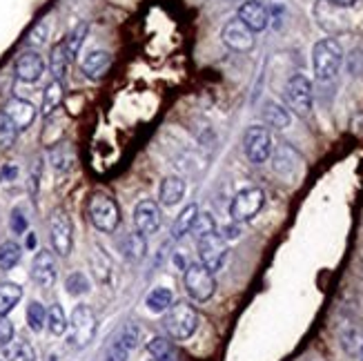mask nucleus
Here are the masks:
<instances>
[{
	"label": "nucleus",
	"mask_w": 363,
	"mask_h": 361,
	"mask_svg": "<svg viewBox=\"0 0 363 361\" xmlns=\"http://www.w3.org/2000/svg\"><path fill=\"white\" fill-rule=\"evenodd\" d=\"M18 177V167L16 165H5L3 172H0V181H13Z\"/></svg>",
	"instance_id": "44"
},
{
	"label": "nucleus",
	"mask_w": 363,
	"mask_h": 361,
	"mask_svg": "<svg viewBox=\"0 0 363 361\" xmlns=\"http://www.w3.org/2000/svg\"><path fill=\"white\" fill-rule=\"evenodd\" d=\"M23 257V248L16 243V241H5V243H0V270H11L18 265Z\"/></svg>",
	"instance_id": "31"
},
{
	"label": "nucleus",
	"mask_w": 363,
	"mask_h": 361,
	"mask_svg": "<svg viewBox=\"0 0 363 361\" xmlns=\"http://www.w3.org/2000/svg\"><path fill=\"white\" fill-rule=\"evenodd\" d=\"M9 226H11V232L13 234H25L27 230V218L21 210H13L11 212V218H9Z\"/></svg>",
	"instance_id": "41"
},
{
	"label": "nucleus",
	"mask_w": 363,
	"mask_h": 361,
	"mask_svg": "<svg viewBox=\"0 0 363 361\" xmlns=\"http://www.w3.org/2000/svg\"><path fill=\"white\" fill-rule=\"evenodd\" d=\"M50 361H56V357H50Z\"/></svg>",
	"instance_id": "47"
},
{
	"label": "nucleus",
	"mask_w": 363,
	"mask_h": 361,
	"mask_svg": "<svg viewBox=\"0 0 363 361\" xmlns=\"http://www.w3.org/2000/svg\"><path fill=\"white\" fill-rule=\"evenodd\" d=\"M314 18H317L321 29H325L333 36L343 34L350 27V18L345 13V7H339L333 0H317L314 3Z\"/></svg>",
	"instance_id": "9"
},
{
	"label": "nucleus",
	"mask_w": 363,
	"mask_h": 361,
	"mask_svg": "<svg viewBox=\"0 0 363 361\" xmlns=\"http://www.w3.org/2000/svg\"><path fill=\"white\" fill-rule=\"evenodd\" d=\"M47 34H50V25H47V23H38L34 29H31V34H29V38H27V45H31V47H40V45H45Z\"/></svg>",
	"instance_id": "39"
},
{
	"label": "nucleus",
	"mask_w": 363,
	"mask_h": 361,
	"mask_svg": "<svg viewBox=\"0 0 363 361\" xmlns=\"http://www.w3.org/2000/svg\"><path fill=\"white\" fill-rule=\"evenodd\" d=\"M69 54L65 50V43H58L52 47V54H50V72L54 76V81H62L67 74V67H69Z\"/></svg>",
	"instance_id": "28"
},
{
	"label": "nucleus",
	"mask_w": 363,
	"mask_h": 361,
	"mask_svg": "<svg viewBox=\"0 0 363 361\" xmlns=\"http://www.w3.org/2000/svg\"><path fill=\"white\" fill-rule=\"evenodd\" d=\"M283 96H286L288 109H292V112L298 116H308L310 109H312V83H310V78H306L303 74H294L288 81Z\"/></svg>",
	"instance_id": "10"
},
{
	"label": "nucleus",
	"mask_w": 363,
	"mask_h": 361,
	"mask_svg": "<svg viewBox=\"0 0 363 361\" xmlns=\"http://www.w3.org/2000/svg\"><path fill=\"white\" fill-rule=\"evenodd\" d=\"M161 223H163V214L154 201H140L134 208V226L140 234L147 237V234L159 232Z\"/></svg>",
	"instance_id": "17"
},
{
	"label": "nucleus",
	"mask_w": 363,
	"mask_h": 361,
	"mask_svg": "<svg viewBox=\"0 0 363 361\" xmlns=\"http://www.w3.org/2000/svg\"><path fill=\"white\" fill-rule=\"evenodd\" d=\"M236 18L247 25L255 34H259V31L270 25V9L261 0H245V3H241L239 11H236Z\"/></svg>",
	"instance_id": "15"
},
{
	"label": "nucleus",
	"mask_w": 363,
	"mask_h": 361,
	"mask_svg": "<svg viewBox=\"0 0 363 361\" xmlns=\"http://www.w3.org/2000/svg\"><path fill=\"white\" fill-rule=\"evenodd\" d=\"M261 116H263V123L267 125V128H272V130H286V128H290V123H292L290 109L274 103V101H267L263 105Z\"/></svg>",
	"instance_id": "22"
},
{
	"label": "nucleus",
	"mask_w": 363,
	"mask_h": 361,
	"mask_svg": "<svg viewBox=\"0 0 363 361\" xmlns=\"http://www.w3.org/2000/svg\"><path fill=\"white\" fill-rule=\"evenodd\" d=\"M343 65V47L337 38H321L312 47V70L319 83L335 81Z\"/></svg>",
	"instance_id": "1"
},
{
	"label": "nucleus",
	"mask_w": 363,
	"mask_h": 361,
	"mask_svg": "<svg viewBox=\"0 0 363 361\" xmlns=\"http://www.w3.org/2000/svg\"><path fill=\"white\" fill-rule=\"evenodd\" d=\"M13 72H16V76H18L23 83H36L38 78L45 74V60L34 50L23 52L18 58H16V62H13Z\"/></svg>",
	"instance_id": "18"
},
{
	"label": "nucleus",
	"mask_w": 363,
	"mask_h": 361,
	"mask_svg": "<svg viewBox=\"0 0 363 361\" xmlns=\"http://www.w3.org/2000/svg\"><path fill=\"white\" fill-rule=\"evenodd\" d=\"M13 339V326L7 317L0 315V350H5Z\"/></svg>",
	"instance_id": "40"
},
{
	"label": "nucleus",
	"mask_w": 363,
	"mask_h": 361,
	"mask_svg": "<svg viewBox=\"0 0 363 361\" xmlns=\"http://www.w3.org/2000/svg\"><path fill=\"white\" fill-rule=\"evenodd\" d=\"M27 323H29V328H31L34 333H40V331H43L45 323H47V310H45L43 304L31 301V304L27 306Z\"/></svg>",
	"instance_id": "36"
},
{
	"label": "nucleus",
	"mask_w": 363,
	"mask_h": 361,
	"mask_svg": "<svg viewBox=\"0 0 363 361\" xmlns=\"http://www.w3.org/2000/svg\"><path fill=\"white\" fill-rule=\"evenodd\" d=\"M167 315L163 319L165 331L172 339H189L199 328V312L194 306H189L187 301H177L172 304L167 310Z\"/></svg>",
	"instance_id": "2"
},
{
	"label": "nucleus",
	"mask_w": 363,
	"mask_h": 361,
	"mask_svg": "<svg viewBox=\"0 0 363 361\" xmlns=\"http://www.w3.org/2000/svg\"><path fill=\"white\" fill-rule=\"evenodd\" d=\"M21 299H23V288L18 284H11V281H3L0 284V315L7 317L18 306Z\"/></svg>",
	"instance_id": "26"
},
{
	"label": "nucleus",
	"mask_w": 363,
	"mask_h": 361,
	"mask_svg": "<svg viewBox=\"0 0 363 361\" xmlns=\"http://www.w3.org/2000/svg\"><path fill=\"white\" fill-rule=\"evenodd\" d=\"M56 259L50 250H38L34 261H31V279L36 281L40 288H52L56 284Z\"/></svg>",
	"instance_id": "16"
},
{
	"label": "nucleus",
	"mask_w": 363,
	"mask_h": 361,
	"mask_svg": "<svg viewBox=\"0 0 363 361\" xmlns=\"http://www.w3.org/2000/svg\"><path fill=\"white\" fill-rule=\"evenodd\" d=\"M243 150L245 156L250 159V163L261 165L272 156L274 143H272V134L263 125H252L247 128L245 136H243Z\"/></svg>",
	"instance_id": "8"
},
{
	"label": "nucleus",
	"mask_w": 363,
	"mask_h": 361,
	"mask_svg": "<svg viewBox=\"0 0 363 361\" xmlns=\"http://www.w3.org/2000/svg\"><path fill=\"white\" fill-rule=\"evenodd\" d=\"M0 361H5V359H0Z\"/></svg>",
	"instance_id": "50"
},
{
	"label": "nucleus",
	"mask_w": 363,
	"mask_h": 361,
	"mask_svg": "<svg viewBox=\"0 0 363 361\" xmlns=\"http://www.w3.org/2000/svg\"><path fill=\"white\" fill-rule=\"evenodd\" d=\"M65 288L69 294L78 296V294H87L89 292V279L83 272H72L65 281Z\"/></svg>",
	"instance_id": "38"
},
{
	"label": "nucleus",
	"mask_w": 363,
	"mask_h": 361,
	"mask_svg": "<svg viewBox=\"0 0 363 361\" xmlns=\"http://www.w3.org/2000/svg\"><path fill=\"white\" fill-rule=\"evenodd\" d=\"M138 337H140L138 326L125 323L121 328V333L116 335V339L109 343V348L105 352V361H128L130 352L138 346Z\"/></svg>",
	"instance_id": "14"
},
{
	"label": "nucleus",
	"mask_w": 363,
	"mask_h": 361,
	"mask_svg": "<svg viewBox=\"0 0 363 361\" xmlns=\"http://www.w3.org/2000/svg\"><path fill=\"white\" fill-rule=\"evenodd\" d=\"M147 352L156 359V361H179L181 352L179 348L165 337H152L147 341Z\"/></svg>",
	"instance_id": "24"
},
{
	"label": "nucleus",
	"mask_w": 363,
	"mask_h": 361,
	"mask_svg": "<svg viewBox=\"0 0 363 361\" xmlns=\"http://www.w3.org/2000/svg\"><path fill=\"white\" fill-rule=\"evenodd\" d=\"M87 214H89L91 226L96 228L99 232L112 234L121 226V208H118V203L112 196H107V194H101V192L94 194L89 199Z\"/></svg>",
	"instance_id": "3"
},
{
	"label": "nucleus",
	"mask_w": 363,
	"mask_h": 361,
	"mask_svg": "<svg viewBox=\"0 0 363 361\" xmlns=\"http://www.w3.org/2000/svg\"><path fill=\"white\" fill-rule=\"evenodd\" d=\"M199 216V206H194V203H189V206H185L181 210V214L177 216L174 226H172V239H183L185 234H189V230H192L194 221Z\"/></svg>",
	"instance_id": "27"
},
{
	"label": "nucleus",
	"mask_w": 363,
	"mask_h": 361,
	"mask_svg": "<svg viewBox=\"0 0 363 361\" xmlns=\"http://www.w3.org/2000/svg\"><path fill=\"white\" fill-rule=\"evenodd\" d=\"M16 136H18V128L5 112H0V148H11L16 143Z\"/></svg>",
	"instance_id": "37"
},
{
	"label": "nucleus",
	"mask_w": 363,
	"mask_h": 361,
	"mask_svg": "<svg viewBox=\"0 0 363 361\" xmlns=\"http://www.w3.org/2000/svg\"><path fill=\"white\" fill-rule=\"evenodd\" d=\"M40 174H43V161L38 159V161L34 163V170H31V174H29V190H31V194H36V192H38Z\"/></svg>",
	"instance_id": "42"
},
{
	"label": "nucleus",
	"mask_w": 363,
	"mask_h": 361,
	"mask_svg": "<svg viewBox=\"0 0 363 361\" xmlns=\"http://www.w3.org/2000/svg\"><path fill=\"white\" fill-rule=\"evenodd\" d=\"M183 284L187 294L192 296L194 301H210L214 292H216V279L214 272H210L205 265L201 263H189L185 268V277H183Z\"/></svg>",
	"instance_id": "4"
},
{
	"label": "nucleus",
	"mask_w": 363,
	"mask_h": 361,
	"mask_svg": "<svg viewBox=\"0 0 363 361\" xmlns=\"http://www.w3.org/2000/svg\"><path fill=\"white\" fill-rule=\"evenodd\" d=\"M145 306L152 310V312H165L169 306H172V290L167 288H154L150 294H147V299H145Z\"/></svg>",
	"instance_id": "34"
},
{
	"label": "nucleus",
	"mask_w": 363,
	"mask_h": 361,
	"mask_svg": "<svg viewBox=\"0 0 363 361\" xmlns=\"http://www.w3.org/2000/svg\"><path fill=\"white\" fill-rule=\"evenodd\" d=\"M265 206V192L261 187H245V190L236 192L230 203V216L234 223L252 221Z\"/></svg>",
	"instance_id": "5"
},
{
	"label": "nucleus",
	"mask_w": 363,
	"mask_h": 361,
	"mask_svg": "<svg viewBox=\"0 0 363 361\" xmlns=\"http://www.w3.org/2000/svg\"><path fill=\"white\" fill-rule=\"evenodd\" d=\"M36 245V237H34V234H29V237H27V248H34Z\"/></svg>",
	"instance_id": "46"
},
{
	"label": "nucleus",
	"mask_w": 363,
	"mask_h": 361,
	"mask_svg": "<svg viewBox=\"0 0 363 361\" xmlns=\"http://www.w3.org/2000/svg\"><path fill=\"white\" fill-rule=\"evenodd\" d=\"M47 331H50L54 337H60L67 333V326H69V319L65 317V310H62L58 304H54L50 310H47Z\"/></svg>",
	"instance_id": "30"
},
{
	"label": "nucleus",
	"mask_w": 363,
	"mask_h": 361,
	"mask_svg": "<svg viewBox=\"0 0 363 361\" xmlns=\"http://www.w3.org/2000/svg\"><path fill=\"white\" fill-rule=\"evenodd\" d=\"M50 239H52V248L58 257H69L72 248H74V226L69 214L56 208L50 216Z\"/></svg>",
	"instance_id": "7"
},
{
	"label": "nucleus",
	"mask_w": 363,
	"mask_h": 361,
	"mask_svg": "<svg viewBox=\"0 0 363 361\" xmlns=\"http://www.w3.org/2000/svg\"><path fill=\"white\" fill-rule=\"evenodd\" d=\"M81 67L87 78H91V81H101V78L109 72V67H112V56H109V52L94 50L83 58Z\"/></svg>",
	"instance_id": "21"
},
{
	"label": "nucleus",
	"mask_w": 363,
	"mask_h": 361,
	"mask_svg": "<svg viewBox=\"0 0 363 361\" xmlns=\"http://www.w3.org/2000/svg\"><path fill=\"white\" fill-rule=\"evenodd\" d=\"M150 361H156V359H150Z\"/></svg>",
	"instance_id": "49"
},
{
	"label": "nucleus",
	"mask_w": 363,
	"mask_h": 361,
	"mask_svg": "<svg viewBox=\"0 0 363 361\" xmlns=\"http://www.w3.org/2000/svg\"><path fill=\"white\" fill-rule=\"evenodd\" d=\"M196 243H199V263L205 265L210 272L220 270V265L225 263L228 257V241L220 237L218 230L199 239Z\"/></svg>",
	"instance_id": "11"
},
{
	"label": "nucleus",
	"mask_w": 363,
	"mask_h": 361,
	"mask_svg": "<svg viewBox=\"0 0 363 361\" xmlns=\"http://www.w3.org/2000/svg\"><path fill=\"white\" fill-rule=\"evenodd\" d=\"M7 361H36V350L29 341H11L5 348Z\"/></svg>",
	"instance_id": "32"
},
{
	"label": "nucleus",
	"mask_w": 363,
	"mask_h": 361,
	"mask_svg": "<svg viewBox=\"0 0 363 361\" xmlns=\"http://www.w3.org/2000/svg\"><path fill=\"white\" fill-rule=\"evenodd\" d=\"M220 40H223V45L230 47L232 52H250L257 43L255 31L247 25H243L239 18H232L225 23L223 31H220Z\"/></svg>",
	"instance_id": "13"
},
{
	"label": "nucleus",
	"mask_w": 363,
	"mask_h": 361,
	"mask_svg": "<svg viewBox=\"0 0 363 361\" xmlns=\"http://www.w3.org/2000/svg\"><path fill=\"white\" fill-rule=\"evenodd\" d=\"M212 232H216V221H214V216H212L210 212H199V216H196V221H194L192 230H189V234H192V237L199 241V239L208 237V234H212Z\"/></svg>",
	"instance_id": "35"
},
{
	"label": "nucleus",
	"mask_w": 363,
	"mask_h": 361,
	"mask_svg": "<svg viewBox=\"0 0 363 361\" xmlns=\"http://www.w3.org/2000/svg\"><path fill=\"white\" fill-rule=\"evenodd\" d=\"M218 234H220V237H223L225 241H234V239H239L241 228H239V223H230V226H225L223 230H220Z\"/></svg>",
	"instance_id": "43"
},
{
	"label": "nucleus",
	"mask_w": 363,
	"mask_h": 361,
	"mask_svg": "<svg viewBox=\"0 0 363 361\" xmlns=\"http://www.w3.org/2000/svg\"><path fill=\"white\" fill-rule=\"evenodd\" d=\"M87 31H89V25H87V23H78V25L69 31V34H67V38L62 40V43H65V50H67L69 58H74L78 52H81V47H83V43H85Z\"/></svg>",
	"instance_id": "33"
},
{
	"label": "nucleus",
	"mask_w": 363,
	"mask_h": 361,
	"mask_svg": "<svg viewBox=\"0 0 363 361\" xmlns=\"http://www.w3.org/2000/svg\"><path fill=\"white\" fill-rule=\"evenodd\" d=\"M185 196V181L181 177H165L159 190V201L163 206L172 208Z\"/></svg>",
	"instance_id": "23"
},
{
	"label": "nucleus",
	"mask_w": 363,
	"mask_h": 361,
	"mask_svg": "<svg viewBox=\"0 0 363 361\" xmlns=\"http://www.w3.org/2000/svg\"><path fill=\"white\" fill-rule=\"evenodd\" d=\"M361 361H363V355H361Z\"/></svg>",
	"instance_id": "48"
},
{
	"label": "nucleus",
	"mask_w": 363,
	"mask_h": 361,
	"mask_svg": "<svg viewBox=\"0 0 363 361\" xmlns=\"http://www.w3.org/2000/svg\"><path fill=\"white\" fill-rule=\"evenodd\" d=\"M69 343L74 348H85L96 335V315L89 306H76L69 317Z\"/></svg>",
	"instance_id": "6"
},
{
	"label": "nucleus",
	"mask_w": 363,
	"mask_h": 361,
	"mask_svg": "<svg viewBox=\"0 0 363 361\" xmlns=\"http://www.w3.org/2000/svg\"><path fill=\"white\" fill-rule=\"evenodd\" d=\"M272 170L274 174H279L286 181H296L303 172V159L298 156V152L294 148H290L288 143L279 145L277 150H272Z\"/></svg>",
	"instance_id": "12"
},
{
	"label": "nucleus",
	"mask_w": 363,
	"mask_h": 361,
	"mask_svg": "<svg viewBox=\"0 0 363 361\" xmlns=\"http://www.w3.org/2000/svg\"><path fill=\"white\" fill-rule=\"evenodd\" d=\"M339 341H341V348L350 357H361L363 355V326L354 321H343L339 328Z\"/></svg>",
	"instance_id": "19"
},
{
	"label": "nucleus",
	"mask_w": 363,
	"mask_h": 361,
	"mask_svg": "<svg viewBox=\"0 0 363 361\" xmlns=\"http://www.w3.org/2000/svg\"><path fill=\"white\" fill-rule=\"evenodd\" d=\"M333 3H337L339 7H345V9H348V7H352V5L357 3V0H333Z\"/></svg>",
	"instance_id": "45"
},
{
	"label": "nucleus",
	"mask_w": 363,
	"mask_h": 361,
	"mask_svg": "<svg viewBox=\"0 0 363 361\" xmlns=\"http://www.w3.org/2000/svg\"><path fill=\"white\" fill-rule=\"evenodd\" d=\"M62 81H52L50 85L45 87V94H43V105H40V112H43V116L47 118V116H52L56 109H58V105H60V101H62Z\"/></svg>",
	"instance_id": "29"
},
{
	"label": "nucleus",
	"mask_w": 363,
	"mask_h": 361,
	"mask_svg": "<svg viewBox=\"0 0 363 361\" xmlns=\"http://www.w3.org/2000/svg\"><path fill=\"white\" fill-rule=\"evenodd\" d=\"M121 250L123 255L132 259V261H140L147 252V243H145V234L140 232H130L125 234V239L121 241Z\"/></svg>",
	"instance_id": "25"
},
{
	"label": "nucleus",
	"mask_w": 363,
	"mask_h": 361,
	"mask_svg": "<svg viewBox=\"0 0 363 361\" xmlns=\"http://www.w3.org/2000/svg\"><path fill=\"white\" fill-rule=\"evenodd\" d=\"M5 114L11 118V123L18 128V132L27 130L31 123L36 118V109L29 101H23V99H11L7 105H5Z\"/></svg>",
	"instance_id": "20"
}]
</instances>
